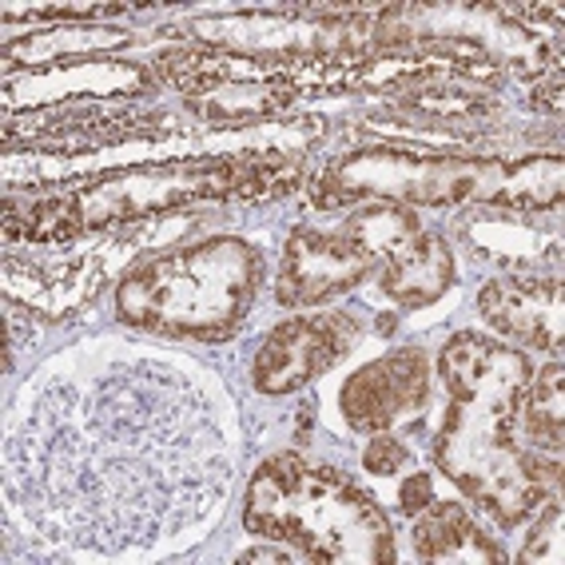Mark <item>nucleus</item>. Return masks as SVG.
Here are the masks:
<instances>
[{
    "label": "nucleus",
    "instance_id": "16",
    "mask_svg": "<svg viewBox=\"0 0 565 565\" xmlns=\"http://www.w3.org/2000/svg\"><path fill=\"white\" fill-rule=\"evenodd\" d=\"M403 510L406 514H418V510H426V505L435 502V478L430 475H411V482L403 486Z\"/></svg>",
    "mask_w": 565,
    "mask_h": 565
},
{
    "label": "nucleus",
    "instance_id": "17",
    "mask_svg": "<svg viewBox=\"0 0 565 565\" xmlns=\"http://www.w3.org/2000/svg\"><path fill=\"white\" fill-rule=\"evenodd\" d=\"M239 562H291V554L287 550H247L239 554Z\"/></svg>",
    "mask_w": 565,
    "mask_h": 565
},
{
    "label": "nucleus",
    "instance_id": "1",
    "mask_svg": "<svg viewBox=\"0 0 565 565\" xmlns=\"http://www.w3.org/2000/svg\"><path fill=\"white\" fill-rule=\"evenodd\" d=\"M443 386L450 394L435 438L443 475L478 502L498 525H518L542 510L557 482V458L518 446V406L534 379V366L518 347L458 331L438 359Z\"/></svg>",
    "mask_w": 565,
    "mask_h": 565
},
{
    "label": "nucleus",
    "instance_id": "3",
    "mask_svg": "<svg viewBox=\"0 0 565 565\" xmlns=\"http://www.w3.org/2000/svg\"><path fill=\"white\" fill-rule=\"evenodd\" d=\"M259 282V252L220 235L140 259L116 287V311L124 323L156 334L223 339L252 311Z\"/></svg>",
    "mask_w": 565,
    "mask_h": 565
},
{
    "label": "nucleus",
    "instance_id": "10",
    "mask_svg": "<svg viewBox=\"0 0 565 565\" xmlns=\"http://www.w3.org/2000/svg\"><path fill=\"white\" fill-rule=\"evenodd\" d=\"M9 299H21L29 311L49 319H68L100 291V271L92 255H76L72 243L49 247V255H9L4 263Z\"/></svg>",
    "mask_w": 565,
    "mask_h": 565
},
{
    "label": "nucleus",
    "instance_id": "13",
    "mask_svg": "<svg viewBox=\"0 0 565 565\" xmlns=\"http://www.w3.org/2000/svg\"><path fill=\"white\" fill-rule=\"evenodd\" d=\"M518 426L525 430L530 443H537V450H545L550 458L562 455L565 443V386H562V363H550L537 379H530L518 406Z\"/></svg>",
    "mask_w": 565,
    "mask_h": 565
},
{
    "label": "nucleus",
    "instance_id": "4",
    "mask_svg": "<svg viewBox=\"0 0 565 565\" xmlns=\"http://www.w3.org/2000/svg\"><path fill=\"white\" fill-rule=\"evenodd\" d=\"M505 172L510 160H458V156H426V152H354L331 163V172L319 183V203H351L363 195H379L391 203H466L478 200L502 212Z\"/></svg>",
    "mask_w": 565,
    "mask_h": 565
},
{
    "label": "nucleus",
    "instance_id": "6",
    "mask_svg": "<svg viewBox=\"0 0 565 565\" xmlns=\"http://www.w3.org/2000/svg\"><path fill=\"white\" fill-rule=\"evenodd\" d=\"M374 271H379V259L351 232L303 223L287 239L275 295L282 307H315L334 295L354 291Z\"/></svg>",
    "mask_w": 565,
    "mask_h": 565
},
{
    "label": "nucleus",
    "instance_id": "14",
    "mask_svg": "<svg viewBox=\"0 0 565 565\" xmlns=\"http://www.w3.org/2000/svg\"><path fill=\"white\" fill-rule=\"evenodd\" d=\"M518 562H562V502H550V510L537 518L530 545L518 554Z\"/></svg>",
    "mask_w": 565,
    "mask_h": 565
},
{
    "label": "nucleus",
    "instance_id": "8",
    "mask_svg": "<svg viewBox=\"0 0 565 565\" xmlns=\"http://www.w3.org/2000/svg\"><path fill=\"white\" fill-rule=\"evenodd\" d=\"M430 398V363L418 347H398L354 371L343 386V418L363 435H386Z\"/></svg>",
    "mask_w": 565,
    "mask_h": 565
},
{
    "label": "nucleus",
    "instance_id": "9",
    "mask_svg": "<svg viewBox=\"0 0 565 565\" xmlns=\"http://www.w3.org/2000/svg\"><path fill=\"white\" fill-rule=\"evenodd\" d=\"M478 311L498 334L510 343L542 347V351H562L565 331V291L562 279L550 275H505V279L486 282L478 295Z\"/></svg>",
    "mask_w": 565,
    "mask_h": 565
},
{
    "label": "nucleus",
    "instance_id": "12",
    "mask_svg": "<svg viewBox=\"0 0 565 565\" xmlns=\"http://www.w3.org/2000/svg\"><path fill=\"white\" fill-rule=\"evenodd\" d=\"M450 282H455V259L438 235L418 232L383 263V291L406 311L435 303Z\"/></svg>",
    "mask_w": 565,
    "mask_h": 565
},
{
    "label": "nucleus",
    "instance_id": "15",
    "mask_svg": "<svg viewBox=\"0 0 565 565\" xmlns=\"http://www.w3.org/2000/svg\"><path fill=\"white\" fill-rule=\"evenodd\" d=\"M406 462H411V450L391 435H374V443L366 446V455H363V466L371 475H394V470H403Z\"/></svg>",
    "mask_w": 565,
    "mask_h": 565
},
{
    "label": "nucleus",
    "instance_id": "7",
    "mask_svg": "<svg viewBox=\"0 0 565 565\" xmlns=\"http://www.w3.org/2000/svg\"><path fill=\"white\" fill-rule=\"evenodd\" d=\"M359 339V323L351 315H295L282 319L252 363V383L263 394H291L331 371Z\"/></svg>",
    "mask_w": 565,
    "mask_h": 565
},
{
    "label": "nucleus",
    "instance_id": "5",
    "mask_svg": "<svg viewBox=\"0 0 565 565\" xmlns=\"http://www.w3.org/2000/svg\"><path fill=\"white\" fill-rule=\"evenodd\" d=\"M394 17H406L398 44H426V49H450L462 56H475L478 64H510L514 72H542L545 44L542 36L510 21L498 9H475L462 4L466 24H455L443 4L435 9H398Z\"/></svg>",
    "mask_w": 565,
    "mask_h": 565
},
{
    "label": "nucleus",
    "instance_id": "11",
    "mask_svg": "<svg viewBox=\"0 0 565 565\" xmlns=\"http://www.w3.org/2000/svg\"><path fill=\"white\" fill-rule=\"evenodd\" d=\"M414 554L418 562H505V550H498L482 534V525L462 502H430L418 510L414 525Z\"/></svg>",
    "mask_w": 565,
    "mask_h": 565
},
{
    "label": "nucleus",
    "instance_id": "2",
    "mask_svg": "<svg viewBox=\"0 0 565 565\" xmlns=\"http://www.w3.org/2000/svg\"><path fill=\"white\" fill-rule=\"evenodd\" d=\"M243 522L311 562H394V534L379 502L347 475L299 455H275L255 470Z\"/></svg>",
    "mask_w": 565,
    "mask_h": 565
}]
</instances>
